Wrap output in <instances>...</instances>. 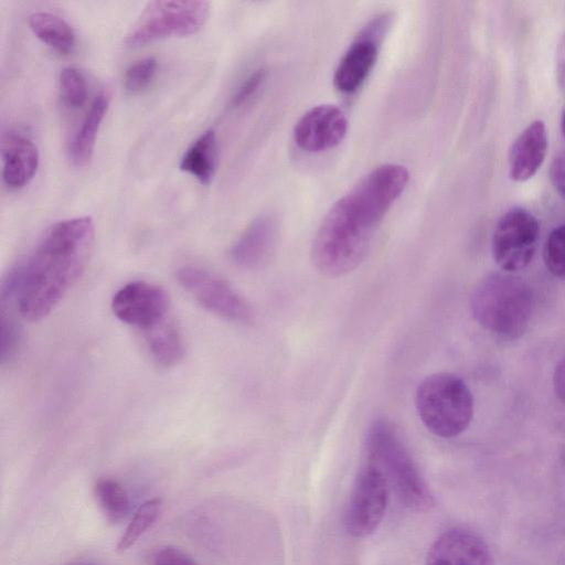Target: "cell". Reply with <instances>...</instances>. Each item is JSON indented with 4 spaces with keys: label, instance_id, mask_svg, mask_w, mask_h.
<instances>
[{
    "label": "cell",
    "instance_id": "cell-20",
    "mask_svg": "<svg viewBox=\"0 0 565 565\" xmlns=\"http://www.w3.org/2000/svg\"><path fill=\"white\" fill-rule=\"evenodd\" d=\"M29 26L43 43L61 54H67L75 44L72 26L61 17L50 12H34L29 17Z\"/></svg>",
    "mask_w": 565,
    "mask_h": 565
},
{
    "label": "cell",
    "instance_id": "cell-23",
    "mask_svg": "<svg viewBox=\"0 0 565 565\" xmlns=\"http://www.w3.org/2000/svg\"><path fill=\"white\" fill-rule=\"evenodd\" d=\"M63 103L70 108L82 107L87 97L86 82L82 73L74 67L64 68L58 77Z\"/></svg>",
    "mask_w": 565,
    "mask_h": 565
},
{
    "label": "cell",
    "instance_id": "cell-4",
    "mask_svg": "<svg viewBox=\"0 0 565 565\" xmlns=\"http://www.w3.org/2000/svg\"><path fill=\"white\" fill-rule=\"evenodd\" d=\"M476 321L507 339L520 337L529 326L533 295L527 284L510 273H492L479 281L470 299Z\"/></svg>",
    "mask_w": 565,
    "mask_h": 565
},
{
    "label": "cell",
    "instance_id": "cell-18",
    "mask_svg": "<svg viewBox=\"0 0 565 565\" xmlns=\"http://www.w3.org/2000/svg\"><path fill=\"white\" fill-rule=\"evenodd\" d=\"M142 335L151 358L158 365L170 367L183 358L182 335L172 317L143 332Z\"/></svg>",
    "mask_w": 565,
    "mask_h": 565
},
{
    "label": "cell",
    "instance_id": "cell-31",
    "mask_svg": "<svg viewBox=\"0 0 565 565\" xmlns=\"http://www.w3.org/2000/svg\"><path fill=\"white\" fill-rule=\"evenodd\" d=\"M561 126H562L563 136L565 138V110H564L563 116H562Z\"/></svg>",
    "mask_w": 565,
    "mask_h": 565
},
{
    "label": "cell",
    "instance_id": "cell-3",
    "mask_svg": "<svg viewBox=\"0 0 565 565\" xmlns=\"http://www.w3.org/2000/svg\"><path fill=\"white\" fill-rule=\"evenodd\" d=\"M364 451L365 459L381 469L405 508L424 512L434 507L427 483L391 423L384 419L373 422L365 437Z\"/></svg>",
    "mask_w": 565,
    "mask_h": 565
},
{
    "label": "cell",
    "instance_id": "cell-25",
    "mask_svg": "<svg viewBox=\"0 0 565 565\" xmlns=\"http://www.w3.org/2000/svg\"><path fill=\"white\" fill-rule=\"evenodd\" d=\"M158 70L154 57H146L131 64L125 72L124 85L128 93L138 94L151 83Z\"/></svg>",
    "mask_w": 565,
    "mask_h": 565
},
{
    "label": "cell",
    "instance_id": "cell-30",
    "mask_svg": "<svg viewBox=\"0 0 565 565\" xmlns=\"http://www.w3.org/2000/svg\"><path fill=\"white\" fill-rule=\"evenodd\" d=\"M553 384L556 395L565 403V356L556 365Z\"/></svg>",
    "mask_w": 565,
    "mask_h": 565
},
{
    "label": "cell",
    "instance_id": "cell-15",
    "mask_svg": "<svg viewBox=\"0 0 565 565\" xmlns=\"http://www.w3.org/2000/svg\"><path fill=\"white\" fill-rule=\"evenodd\" d=\"M2 178L6 185L19 190L34 178L40 154L34 142L17 131H7L1 137Z\"/></svg>",
    "mask_w": 565,
    "mask_h": 565
},
{
    "label": "cell",
    "instance_id": "cell-9",
    "mask_svg": "<svg viewBox=\"0 0 565 565\" xmlns=\"http://www.w3.org/2000/svg\"><path fill=\"white\" fill-rule=\"evenodd\" d=\"M180 285L207 311L228 321L250 324V305L227 281L209 270L184 266L178 270Z\"/></svg>",
    "mask_w": 565,
    "mask_h": 565
},
{
    "label": "cell",
    "instance_id": "cell-1",
    "mask_svg": "<svg viewBox=\"0 0 565 565\" xmlns=\"http://www.w3.org/2000/svg\"><path fill=\"white\" fill-rule=\"evenodd\" d=\"M408 182L399 164H383L363 177L323 217L311 246L315 269L329 278L353 271L364 259L383 217Z\"/></svg>",
    "mask_w": 565,
    "mask_h": 565
},
{
    "label": "cell",
    "instance_id": "cell-21",
    "mask_svg": "<svg viewBox=\"0 0 565 565\" xmlns=\"http://www.w3.org/2000/svg\"><path fill=\"white\" fill-rule=\"evenodd\" d=\"M94 492L107 520L116 523L126 518L130 502L126 490L118 481L111 478L98 479Z\"/></svg>",
    "mask_w": 565,
    "mask_h": 565
},
{
    "label": "cell",
    "instance_id": "cell-14",
    "mask_svg": "<svg viewBox=\"0 0 565 565\" xmlns=\"http://www.w3.org/2000/svg\"><path fill=\"white\" fill-rule=\"evenodd\" d=\"M279 234L277 218L270 214L254 218L230 250L232 262L245 269L262 267L274 253Z\"/></svg>",
    "mask_w": 565,
    "mask_h": 565
},
{
    "label": "cell",
    "instance_id": "cell-28",
    "mask_svg": "<svg viewBox=\"0 0 565 565\" xmlns=\"http://www.w3.org/2000/svg\"><path fill=\"white\" fill-rule=\"evenodd\" d=\"M153 565H196V563L182 550L166 546L154 555Z\"/></svg>",
    "mask_w": 565,
    "mask_h": 565
},
{
    "label": "cell",
    "instance_id": "cell-17",
    "mask_svg": "<svg viewBox=\"0 0 565 565\" xmlns=\"http://www.w3.org/2000/svg\"><path fill=\"white\" fill-rule=\"evenodd\" d=\"M111 93L108 88L102 89L94 98L79 128L68 145V157L76 167H83L92 158L96 136L102 121L109 108Z\"/></svg>",
    "mask_w": 565,
    "mask_h": 565
},
{
    "label": "cell",
    "instance_id": "cell-26",
    "mask_svg": "<svg viewBox=\"0 0 565 565\" xmlns=\"http://www.w3.org/2000/svg\"><path fill=\"white\" fill-rule=\"evenodd\" d=\"M266 71L264 68L256 70L249 74L236 89L232 104L234 106H241L248 100L263 85L266 79Z\"/></svg>",
    "mask_w": 565,
    "mask_h": 565
},
{
    "label": "cell",
    "instance_id": "cell-8",
    "mask_svg": "<svg viewBox=\"0 0 565 565\" xmlns=\"http://www.w3.org/2000/svg\"><path fill=\"white\" fill-rule=\"evenodd\" d=\"M540 235L536 217L522 207H513L498 221L492 236V254L505 273L525 268L533 259Z\"/></svg>",
    "mask_w": 565,
    "mask_h": 565
},
{
    "label": "cell",
    "instance_id": "cell-13",
    "mask_svg": "<svg viewBox=\"0 0 565 565\" xmlns=\"http://www.w3.org/2000/svg\"><path fill=\"white\" fill-rule=\"evenodd\" d=\"M426 565H493V561L482 539L463 529H451L430 546Z\"/></svg>",
    "mask_w": 565,
    "mask_h": 565
},
{
    "label": "cell",
    "instance_id": "cell-29",
    "mask_svg": "<svg viewBox=\"0 0 565 565\" xmlns=\"http://www.w3.org/2000/svg\"><path fill=\"white\" fill-rule=\"evenodd\" d=\"M550 178L557 193L565 200V152H561L553 159Z\"/></svg>",
    "mask_w": 565,
    "mask_h": 565
},
{
    "label": "cell",
    "instance_id": "cell-22",
    "mask_svg": "<svg viewBox=\"0 0 565 565\" xmlns=\"http://www.w3.org/2000/svg\"><path fill=\"white\" fill-rule=\"evenodd\" d=\"M161 507V499L152 498L138 508L117 544L118 551L130 548L152 526L160 514Z\"/></svg>",
    "mask_w": 565,
    "mask_h": 565
},
{
    "label": "cell",
    "instance_id": "cell-32",
    "mask_svg": "<svg viewBox=\"0 0 565 565\" xmlns=\"http://www.w3.org/2000/svg\"><path fill=\"white\" fill-rule=\"evenodd\" d=\"M78 565H95V564H90V563H82V564H78Z\"/></svg>",
    "mask_w": 565,
    "mask_h": 565
},
{
    "label": "cell",
    "instance_id": "cell-12",
    "mask_svg": "<svg viewBox=\"0 0 565 565\" xmlns=\"http://www.w3.org/2000/svg\"><path fill=\"white\" fill-rule=\"evenodd\" d=\"M348 119L333 105H319L308 110L294 128L295 143L307 152H321L337 147L345 137Z\"/></svg>",
    "mask_w": 565,
    "mask_h": 565
},
{
    "label": "cell",
    "instance_id": "cell-2",
    "mask_svg": "<svg viewBox=\"0 0 565 565\" xmlns=\"http://www.w3.org/2000/svg\"><path fill=\"white\" fill-rule=\"evenodd\" d=\"M94 241L95 225L90 216L53 224L11 273L2 296L14 301L25 320L45 318L85 270Z\"/></svg>",
    "mask_w": 565,
    "mask_h": 565
},
{
    "label": "cell",
    "instance_id": "cell-19",
    "mask_svg": "<svg viewBox=\"0 0 565 565\" xmlns=\"http://www.w3.org/2000/svg\"><path fill=\"white\" fill-rule=\"evenodd\" d=\"M217 139L215 131H204L185 151L180 169L202 184H209L215 173L217 166Z\"/></svg>",
    "mask_w": 565,
    "mask_h": 565
},
{
    "label": "cell",
    "instance_id": "cell-5",
    "mask_svg": "<svg viewBox=\"0 0 565 565\" xmlns=\"http://www.w3.org/2000/svg\"><path fill=\"white\" fill-rule=\"evenodd\" d=\"M415 406L425 427L441 438L462 434L473 416V397L457 375L438 372L423 379L415 393Z\"/></svg>",
    "mask_w": 565,
    "mask_h": 565
},
{
    "label": "cell",
    "instance_id": "cell-16",
    "mask_svg": "<svg viewBox=\"0 0 565 565\" xmlns=\"http://www.w3.org/2000/svg\"><path fill=\"white\" fill-rule=\"evenodd\" d=\"M547 132L540 119L532 121L514 140L509 152V175L516 182L531 179L544 162Z\"/></svg>",
    "mask_w": 565,
    "mask_h": 565
},
{
    "label": "cell",
    "instance_id": "cell-11",
    "mask_svg": "<svg viewBox=\"0 0 565 565\" xmlns=\"http://www.w3.org/2000/svg\"><path fill=\"white\" fill-rule=\"evenodd\" d=\"M111 309L120 321L142 333L171 317L167 291L140 280L122 286L113 297Z\"/></svg>",
    "mask_w": 565,
    "mask_h": 565
},
{
    "label": "cell",
    "instance_id": "cell-10",
    "mask_svg": "<svg viewBox=\"0 0 565 565\" xmlns=\"http://www.w3.org/2000/svg\"><path fill=\"white\" fill-rule=\"evenodd\" d=\"M391 24V17L382 14L371 20L340 60L334 75V87L344 94L356 92L373 70L380 43Z\"/></svg>",
    "mask_w": 565,
    "mask_h": 565
},
{
    "label": "cell",
    "instance_id": "cell-6",
    "mask_svg": "<svg viewBox=\"0 0 565 565\" xmlns=\"http://www.w3.org/2000/svg\"><path fill=\"white\" fill-rule=\"evenodd\" d=\"M210 3L203 0H156L147 3L129 29L125 43L139 47L167 38L189 36L206 23Z\"/></svg>",
    "mask_w": 565,
    "mask_h": 565
},
{
    "label": "cell",
    "instance_id": "cell-24",
    "mask_svg": "<svg viewBox=\"0 0 565 565\" xmlns=\"http://www.w3.org/2000/svg\"><path fill=\"white\" fill-rule=\"evenodd\" d=\"M544 263L548 271L565 278V224L553 228L544 244Z\"/></svg>",
    "mask_w": 565,
    "mask_h": 565
},
{
    "label": "cell",
    "instance_id": "cell-7",
    "mask_svg": "<svg viewBox=\"0 0 565 565\" xmlns=\"http://www.w3.org/2000/svg\"><path fill=\"white\" fill-rule=\"evenodd\" d=\"M390 490L381 469L365 459L356 475L345 513L350 535L366 537L375 532L384 518Z\"/></svg>",
    "mask_w": 565,
    "mask_h": 565
},
{
    "label": "cell",
    "instance_id": "cell-27",
    "mask_svg": "<svg viewBox=\"0 0 565 565\" xmlns=\"http://www.w3.org/2000/svg\"><path fill=\"white\" fill-rule=\"evenodd\" d=\"M1 335H0V348H1V359L4 361L10 358L17 349L19 341V330L14 321L9 317L2 315L1 318Z\"/></svg>",
    "mask_w": 565,
    "mask_h": 565
}]
</instances>
